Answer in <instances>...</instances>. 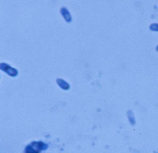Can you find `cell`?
Instances as JSON below:
<instances>
[{"label":"cell","instance_id":"6da1fadb","mask_svg":"<svg viewBox=\"0 0 158 153\" xmlns=\"http://www.w3.org/2000/svg\"><path fill=\"white\" fill-rule=\"evenodd\" d=\"M0 69L11 76H16L18 74V71L15 68L12 67L9 64H7L6 63H1L0 64Z\"/></svg>","mask_w":158,"mask_h":153},{"label":"cell","instance_id":"7a4b0ae2","mask_svg":"<svg viewBox=\"0 0 158 153\" xmlns=\"http://www.w3.org/2000/svg\"><path fill=\"white\" fill-rule=\"evenodd\" d=\"M31 145L38 150H45L48 148V145L42 142H33Z\"/></svg>","mask_w":158,"mask_h":153},{"label":"cell","instance_id":"3957f363","mask_svg":"<svg viewBox=\"0 0 158 153\" xmlns=\"http://www.w3.org/2000/svg\"><path fill=\"white\" fill-rule=\"evenodd\" d=\"M60 12L66 21L68 23H70L71 21L72 18H71V15L67 8H62L60 9Z\"/></svg>","mask_w":158,"mask_h":153},{"label":"cell","instance_id":"277c9868","mask_svg":"<svg viewBox=\"0 0 158 153\" xmlns=\"http://www.w3.org/2000/svg\"><path fill=\"white\" fill-rule=\"evenodd\" d=\"M57 82L58 84L60 87L61 88H62L64 90H68L70 88V85L64 80L61 79H58L57 80Z\"/></svg>","mask_w":158,"mask_h":153},{"label":"cell","instance_id":"5b68a950","mask_svg":"<svg viewBox=\"0 0 158 153\" xmlns=\"http://www.w3.org/2000/svg\"><path fill=\"white\" fill-rule=\"evenodd\" d=\"M26 153H39L32 146L28 145L26 147Z\"/></svg>","mask_w":158,"mask_h":153},{"label":"cell","instance_id":"8992f818","mask_svg":"<svg viewBox=\"0 0 158 153\" xmlns=\"http://www.w3.org/2000/svg\"><path fill=\"white\" fill-rule=\"evenodd\" d=\"M150 29L153 31H158V24H153L150 26Z\"/></svg>","mask_w":158,"mask_h":153},{"label":"cell","instance_id":"52a82bcc","mask_svg":"<svg viewBox=\"0 0 158 153\" xmlns=\"http://www.w3.org/2000/svg\"><path fill=\"white\" fill-rule=\"evenodd\" d=\"M157 50H158V47H157Z\"/></svg>","mask_w":158,"mask_h":153}]
</instances>
